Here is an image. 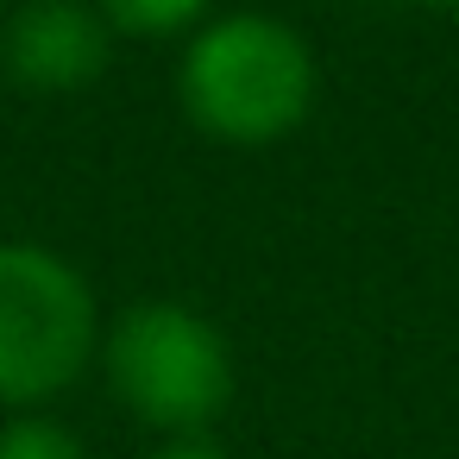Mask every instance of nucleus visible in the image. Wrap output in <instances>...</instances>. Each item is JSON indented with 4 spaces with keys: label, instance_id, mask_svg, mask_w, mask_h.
Segmentation results:
<instances>
[{
    "label": "nucleus",
    "instance_id": "obj_7",
    "mask_svg": "<svg viewBox=\"0 0 459 459\" xmlns=\"http://www.w3.org/2000/svg\"><path fill=\"white\" fill-rule=\"evenodd\" d=\"M145 459H227L208 434H183V440H164L158 453H145Z\"/></svg>",
    "mask_w": 459,
    "mask_h": 459
},
{
    "label": "nucleus",
    "instance_id": "obj_6",
    "mask_svg": "<svg viewBox=\"0 0 459 459\" xmlns=\"http://www.w3.org/2000/svg\"><path fill=\"white\" fill-rule=\"evenodd\" d=\"M0 459H89V453H82V440L64 421L20 415V421L0 428Z\"/></svg>",
    "mask_w": 459,
    "mask_h": 459
},
{
    "label": "nucleus",
    "instance_id": "obj_3",
    "mask_svg": "<svg viewBox=\"0 0 459 459\" xmlns=\"http://www.w3.org/2000/svg\"><path fill=\"white\" fill-rule=\"evenodd\" d=\"M101 340L95 290L45 246H0V403H51L70 390Z\"/></svg>",
    "mask_w": 459,
    "mask_h": 459
},
{
    "label": "nucleus",
    "instance_id": "obj_4",
    "mask_svg": "<svg viewBox=\"0 0 459 459\" xmlns=\"http://www.w3.org/2000/svg\"><path fill=\"white\" fill-rule=\"evenodd\" d=\"M108 32L114 26L82 0H26L0 32V70L26 95H82L114 57Z\"/></svg>",
    "mask_w": 459,
    "mask_h": 459
},
{
    "label": "nucleus",
    "instance_id": "obj_2",
    "mask_svg": "<svg viewBox=\"0 0 459 459\" xmlns=\"http://www.w3.org/2000/svg\"><path fill=\"white\" fill-rule=\"evenodd\" d=\"M108 377L114 396L158 434H208V421L233 396V359L214 321L183 302H133L108 327Z\"/></svg>",
    "mask_w": 459,
    "mask_h": 459
},
{
    "label": "nucleus",
    "instance_id": "obj_1",
    "mask_svg": "<svg viewBox=\"0 0 459 459\" xmlns=\"http://www.w3.org/2000/svg\"><path fill=\"white\" fill-rule=\"evenodd\" d=\"M177 95L195 133L221 145H277L315 108V51L290 20L227 13L189 39Z\"/></svg>",
    "mask_w": 459,
    "mask_h": 459
},
{
    "label": "nucleus",
    "instance_id": "obj_5",
    "mask_svg": "<svg viewBox=\"0 0 459 459\" xmlns=\"http://www.w3.org/2000/svg\"><path fill=\"white\" fill-rule=\"evenodd\" d=\"M114 32H183L208 13V0H95Z\"/></svg>",
    "mask_w": 459,
    "mask_h": 459
},
{
    "label": "nucleus",
    "instance_id": "obj_8",
    "mask_svg": "<svg viewBox=\"0 0 459 459\" xmlns=\"http://www.w3.org/2000/svg\"><path fill=\"white\" fill-rule=\"evenodd\" d=\"M415 7H440L446 13V7H459V0H415Z\"/></svg>",
    "mask_w": 459,
    "mask_h": 459
}]
</instances>
